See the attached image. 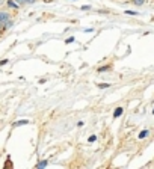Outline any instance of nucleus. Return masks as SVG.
Here are the masks:
<instances>
[{
    "mask_svg": "<svg viewBox=\"0 0 154 169\" xmlns=\"http://www.w3.org/2000/svg\"><path fill=\"white\" fill-rule=\"evenodd\" d=\"M6 21H9V14H8V12H2V11H0V23L5 24Z\"/></svg>",
    "mask_w": 154,
    "mask_h": 169,
    "instance_id": "1",
    "label": "nucleus"
},
{
    "mask_svg": "<svg viewBox=\"0 0 154 169\" xmlns=\"http://www.w3.org/2000/svg\"><path fill=\"white\" fill-rule=\"evenodd\" d=\"M121 115H123V109L118 107V109H115V112H113V118H118V116H121Z\"/></svg>",
    "mask_w": 154,
    "mask_h": 169,
    "instance_id": "2",
    "label": "nucleus"
},
{
    "mask_svg": "<svg viewBox=\"0 0 154 169\" xmlns=\"http://www.w3.org/2000/svg\"><path fill=\"white\" fill-rule=\"evenodd\" d=\"M145 3V0H133V5H136V6H142Z\"/></svg>",
    "mask_w": 154,
    "mask_h": 169,
    "instance_id": "3",
    "label": "nucleus"
},
{
    "mask_svg": "<svg viewBox=\"0 0 154 169\" xmlns=\"http://www.w3.org/2000/svg\"><path fill=\"white\" fill-rule=\"evenodd\" d=\"M8 6H11V8H18V3H14V0H9Z\"/></svg>",
    "mask_w": 154,
    "mask_h": 169,
    "instance_id": "4",
    "label": "nucleus"
},
{
    "mask_svg": "<svg viewBox=\"0 0 154 169\" xmlns=\"http://www.w3.org/2000/svg\"><path fill=\"white\" fill-rule=\"evenodd\" d=\"M146 136H148V131H146V130L140 131V134H139V138H140V139H144V138H146Z\"/></svg>",
    "mask_w": 154,
    "mask_h": 169,
    "instance_id": "5",
    "label": "nucleus"
},
{
    "mask_svg": "<svg viewBox=\"0 0 154 169\" xmlns=\"http://www.w3.org/2000/svg\"><path fill=\"white\" fill-rule=\"evenodd\" d=\"M47 166V161H41V163H38L36 168H45Z\"/></svg>",
    "mask_w": 154,
    "mask_h": 169,
    "instance_id": "6",
    "label": "nucleus"
},
{
    "mask_svg": "<svg viewBox=\"0 0 154 169\" xmlns=\"http://www.w3.org/2000/svg\"><path fill=\"white\" fill-rule=\"evenodd\" d=\"M29 121H26V119H23V121H18V122L15 124V125H21V124H27Z\"/></svg>",
    "mask_w": 154,
    "mask_h": 169,
    "instance_id": "7",
    "label": "nucleus"
},
{
    "mask_svg": "<svg viewBox=\"0 0 154 169\" xmlns=\"http://www.w3.org/2000/svg\"><path fill=\"white\" fill-rule=\"evenodd\" d=\"M14 2H17L18 5H24V3H27L26 0H14Z\"/></svg>",
    "mask_w": 154,
    "mask_h": 169,
    "instance_id": "8",
    "label": "nucleus"
},
{
    "mask_svg": "<svg viewBox=\"0 0 154 169\" xmlns=\"http://www.w3.org/2000/svg\"><path fill=\"white\" fill-rule=\"evenodd\" d=\"M100 88H101V89H104V88H109V85L107 83H101V85H98Z\"/></svg>",
    "mask_w": 154,
    "mask_h": 169,
    "instance_id": "9",
    "label": "nucleus"
},
{
    "mask_svg": "<svg viewBox=\"0 0 154 169\" xmlns=\"http://www.w3.org/2000/svg\"><path fill=\"white\" fill-rule=\"evenodd\" d=\"M125 14H129V15H136V14H138V12H133V11H127V12H125Z\"/></svg>",
    "mask_w": 154,
    "mask_h": 169,
    "instance_id": "10",
    "label": "nucleus"
},
{
    "mask_svg": "<svg viewBox=\"0 0 154 169\" xmlns=\"http://www.w3.org/2000/svg\"><path fill=\"white\" fill-rule=\"evenodd\" d=\"M95 139H97L95 136H91V138H89V142H94V140H95Z\"/></svg>",
    "mask_w": 154,
    "mask_h": 169,
    "instance_id": "11",
    "label": "nucleus"
},
{
    "mask_svg": "<svg viewBox=\"0 0 154 169\" xmlns=\"http://www.w3.org/2000/svg\"><path fill=\"white\" fill-rule=\"evenodd\" d=\"M26 2H27V3H35L36 0H26Z\"/></svg>",
    "mask_w": 154,
    "mask_h": 169,
    "instance_id": "12",
    "label": "nucleus"
},
{
    "mask_svg": "<svg viewBox=\"0 0 154 169\" xmlns=\"http://www.w3.org/2000/svg\"><path fill=\"white\" fill-rule=\"evenodd\" d=\"M3 2H5V0H0V5H3Z\"/></svg>",
    "mask_w": 154,
    "mask_h": 169,
    "instance_id": "13",
    "label": "nucleus"
},
{
    "mask_svg": "<svg viewBox=\"0 0 154 169\" xmlns=\"http://www.w3.org/2000/svg\"><path fill=\"white\" fill-rule=\"evenodd\" d=\"M0 26H2V23H0Z\"/></svg>",
    "mask_w": 154,
    "mask_h": 169,
    "instance_id": "14",
    "label": "nucleus"
},
{
    "mask_svg": "<svg viewBox=\"0 0 154 169\" xmlns=\"http://www.w3.org/2000/svg\"><path fill=\"white\" fill-rule=\"evenodd\" d=\"M153 113H154V110H153Z\"/></svg>",
    "mask_w": 154,
    "mask_h": 169,
    "instance_id": "15",
    "label": "nucleus"
}]
</instances>
